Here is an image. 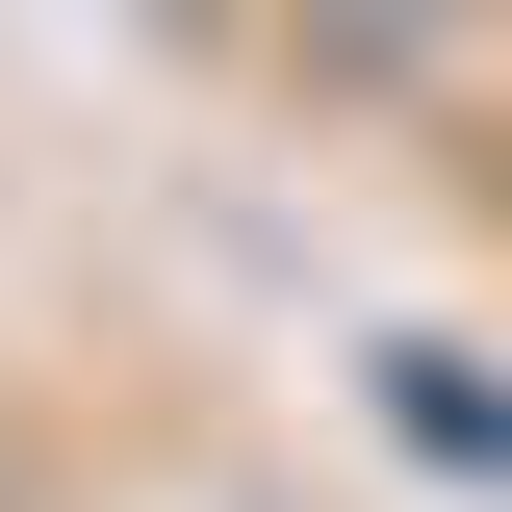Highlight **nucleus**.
I'll return each mask as SVG.
<instances>
[{
  "instance_id": "nucleus-2",
  "label": "nucleus",
  "mask_w": 512,
  "mask_h": 512,
  "mask_svg": "<svg viewBox=\"0 0 512 512\" xmlns=\"http://www.w3.org/2000/svg\"><path fill=\"white\" fill-rule=\"evenodd\" d=\"M461 180H487V205H512V128H487V154H461Z\"/></svg>"
},
{
  "instance_id": "nucleus-1",
  "label": "nucleus",
  "mask_w": 512,
  "mask_h": 512,
  "mask_svg": "<svg viewBox=\"0 0 512 512\" xmlns=\"http://www.w3.org/2000/svg\"><path fill=\"white\" fill-rule=\"evenodd\" d=\"M154 26H256V0H154Z\"/></svg>"
}]
</instances>
